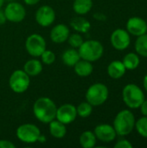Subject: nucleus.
I'll return each instance as SVG.
<instances>
[{
    "mask_svg": "<svg viewBox=\"0 0 147 148\" xmlns=\"http://www.w3.org/2000/svg\"><path fill=\"white\" fill-rule=\"evenodd\" d=\"M56 111V105L49 97H40L33 105V113L35 117L39 121L45 124H49L55 119Z\"/></svg>",
    "mask_w": 147,
    "mask_h": 148,
    "instance_id": "f257e3e1",
    "label": "nucleus"
},
{
    "mask_svg": "<svg viewBox=\"0 0 147 148\" xmlns=\"http://www.w3.org/2000/svg\"><path fill=\"white\" fill-rule=\"evenodd\" d=\"M134 114L128 109L121 110L117 114L113 121V128L117 135L126 136L130 134L135 127Z\"/></svg>",
    "mask_w": 147,
    "mask_h": 148,
    "instance_id": "f03ea898",
    "label": "nucleus"
},
{
    "mask_svg": "<svg viewBox=\"0 0 147 148\" xmlns=\"http://www.w3.org/2000/svg\"><path fill=\"white\" fill-rule=\"evenodd\" d=\"M78 52L81 59L93 62L101 58L104 53V47L97 40H88L83 42L78 48Z\"/></svg>",
    "mask_w": 147,
    "mask_h": 148,
    "instance_id": "7ed1b4c3",
    "label": "nucleus"
},
{
    "mask_svg": "<svg viewBox=\"0 0 147 148\" xmlns=\"http://www.w3.org/2000/svg\"><path fill=\"white\" fill-rule=\"evenodd\" d=\"M122 98L125 104L132 109L139 108L145 101L143 90L136 84L129 83L125 86L122 91Z\"/></svg>",
    "mask_w": 147,
    "mask_h": 148,
    "instance_id": "20e7f679",
    "label": "nucleus"
},
{
    "mask_svg": "<svg viewBox=\"0 0 147 148\" xmlns=\"http://www.w3.org/2000/svg\"><path fill=\"white\" fill-rule=\"evenodd\" d=\"M107 87L101 82L91 85L86 92V100L93 107H98L105 103L108 98Z\"/></svg>",
    "mask_w": 147,
    "mask_h": 148,
    "instance_id": "39448f33",
    "label": "nucleus"
},
{
    "mask_svg": "<svg viewBox=\"0 0 147 148\" xmlns=\"http://www.w3.org/2000/svg\"><path fill=\"white\" fill-rule=\"evenodd\" d=\"M30 80L29 75H27L24 70L16 69L10 76L9 85L11 90L16 94L24 93L29 87Z\"/></svg>",
    "mask_w": 147,
    "mask_h": 148,
    "instance_id": "423d86ee",
    "label": "nucleus"
},
{
    "mask_svg": "<svg viewBox=\"0 0 147 148\" xmlns=\"http://www.w3.org/2000/svg\"><path fill=\"white\" fill-rule=\"evenodd\" d=\"M16 137L19 140L27 144H33L37 142L41 131L34 124L25 123L19 126L16 129Z\"/></svg>",
    "mask_w": 147,
    "mask_h": 148,
    "instance_id": "0eeeda50",
    "label": "nucleus"
},
{
    "mask_svg": "<svg viewBox=\"0 0 147 148\" xmlns=\"http://www.w3.org/2000/svg\"><path fill=\"white\" fill-rule=\"evenodd\" d=\"M25 49L31 56L39 57L46 49V41L41 35L32 34L25 41Z\"/></svg>",
    "mask_w": 147,
    "mask_h": 148,
    "instance_id": "6e6552de",
    "label": "nucleus"
},
{
    "mask_svg": "<svg viewBox=\"0 0 147 148\" xmlns=\"http://www.w3.org/2000/svg\"><path fill=\"white\" fill-rule=\"evenodd\" d=\"M6 19L12 23H20L26 16V10L23 5L16 2L8 3L4 9Z\"/></svg>",
    "mask_w": 147,
    "mask_h": 148,
    "instance_id": "1a4fd4ad",
    "label": "nucleus"
},
{
    "mask_svg": "<svg viewBox=\"0 0 147 148\" xmlns=\"http://www.w3.org/2000/svg\"><path fill=\"white\" fill-rule=\"evenodd\" d=\"M112 46L117 50H124L126 49L131 43L130 34L127 30L123 29H115L110 37Z\"/></svg>",
    "mask_w": 147,
    "mask_h": 148,
    "instance_id": "9d476101",
    "label": "nucleus"
},
{
    "mask_svg": "<svg viewBox=\"0 0 147 148\" xmlns=\"http://www.w3.org/2000/svg\"><path fill=\"white\" fill-rule=\"evenodd\" d=\"M35 18L40 26L48 27L55 22V12L52 7L49 5H42L36 10Z\"/></svg>",
    "mask_w": 147,
    "mask_h": 148,
    "instance_id": "9b49d317",
    "label": "nucleus"
},
{
    "mask_svg": "<svg viewBox=\"0 0 147 148\" xmlns=\"http://www.w3.org/2000/svg\"><path fill=\"white\" fill-rule=\"evenodd\" d=\"M77 117L76 107L73 104H63L61 107L57 108L56 117L55 119L65 125L70 124L75 121Z\"/></svg>",
    "mask_w": 147,
    "mask_h": 148,
    "instance_id": "f8f14e48",
    "label": "nucleus"
},
{
    "mask_svg": "<svg viewBox=\"0 0 147 148\" xmlns=\"http://www.w3.org/2000/svg\"><path fill=\"white\" fill-rule=\"evenodd\" d=\"M94 133L99 140L105 143H110L113 141L117 136L113 127L108 124H100L96 126Z\"/></svg>",
    "mask_w": 147,
    "mask_h": 148,
    "instance_id": "ddd939ff",
    "label": "nucleus"
},
{
    "mask_svg": "<svg viewBox=\"0 0 147 148\" xmlns=\"http://www.w3.org/2000/svg\"><path fill=\"white\" fill-rule=\"evenodd\" d=\"M126 30L129 34L135 36L144 35L147 32L146 21L139 16H133L126 23Z\"/></svg>",
    "mask_w": 147,
    "mask_h": 148,
    "instance_id": "4468645a",
    "label": "nucleus"
},
{
    "mask_svg": "<svg viewBox=\"0 0 147 148\" xmlns=\"http://www.w3.org/2000/svg\"><path fill=\"white\" fill-rule=\"evenodd\" d=\"M70 35L69 29L63 23L56 24L50 31V39L55 43H62L66 42Z\"/></svg>",
    "mask_w": 147,
    "mask_h": 148,
    "instance_id": "2eb2a0df",
    "label": "nucleus"
},
{
    "mask_svg": "<svg viewBox=\"0 0 147 148\" xmlns=\"http://www.w3.org/2000/svg\"><path fill=\"white\" fill-rule=\"evenodd\" d=\"M126 69L121 61H113L107 67V74L113 79H120L126 74Z\"/></svg>",
    "mask_w": 147,
    "mask_h": 148,
    "instance_id": "dca6fc26",
    "label": "nucleus"
},
{
    "mask_svg": "<svg viewBox=\"0 0 147 148\" xmlns=\"http://www.w3.org/2000/svg\"><path fill=\"white\" fill-rule=\"evenodd\" d=\"M75 72L77 75L81 77H87L93 73L94 67L91 62L81 59L74 66Z\"/></svg>",
    "mask_w": 147,
    "mask_h": 148,
    "instance_id": "f3484780",
    "label": "nucleus"
},
{
    "mask_svg": "<svg viewBox=\"0 0 147 148\" xmlns=\"http://www.w3.org/2000/svg\"><path fill=\"white\" fill-rule=\"evenodd\" d=\"M23 70L29 76L38 75L42 71V62L37 59H30L25 62L23 66Z\"/></svg>",
    "mask_w": 147,
    "mask_h": 148,
    "instance_id": "a211bd4d",
    "label": "nucleus"
},
{
    "mask_svg": "<svg viewBox=\"0 0 147 148\" xmlns=\"http://www.w3.org/2000/svg\"><path fill=\"white\" fill-rule=\"evenodd\" d=\"M49 124V134L54 138L62 139L66 135L67 128L65 124H63L62 122L55 119Z\"/></svg>",
    "mask_w": 147,
    "mask_h": 148,
    "instance_id": "6ab92c4d",
    "label": "nucleus"
},
{
    "mask_svg": "<svg viewBox=\"0 0 147 148\" xmlns=\"http://www.w3.org/2000/svg\"><path fill=\"white\" fill-rule=\"evenodd\" d=\"M70 25L75 30L81 33H87L91 28V23L89 21L81 16H75L72 18L70 21Z\"/></svg>",
    "mask_w": 147,
    "mask_h": 148,
    "instance_id": "aec40b11",
    "label": "nucleus"
},
{
    "mask_svg": "<svg viewBox=\"0 0 147 148\" xmlns=\"http://www.w3.org/2000/svg\"><path fill=\"white\" fill-rule=\"evenodd\" d=\"M62 60L66 66L74 67L75 63L79 60H81V56L79 55L78 50L73 48V49H68L66 51H64L62 56Z\"/></svg>",
    "mask_w": 147,
    "mask_h": 148,
    "instance_id": "412c9836",
    "label": "nucleus"
},
{
    "mask_svg": "<svg viewBox=\"0 0 147 148\" xmlns=\"http://www.w3.org/2000/svg\"><path fill=\"white\" fill-rule=\"evenodd\" d=\"M92 7V0H75L73 3V10L78 15H85L88 13Z\"/></svg>",
    "mask_w": 147,
    "mask_h": 148,
    "instance_id": "4be33fe9",
    "label": "nucleus"
},
{
    "mask_svg": "<svg viewBox=\"0 0 147 148\" xmlns=\"http://www.w3.org/2000/svg\"><path fill=\"white\" fill-rule=\"evenodd\" d=\"M97 138L94 132L85 131L80 136V144L83 148H93L96 145Z\"/></svg>",
    "mask_w": 147,
    "mask_h": 148,
    "instance_id": "5701e85b",
    "label": "nucleus"
},
{
    "mask_svg": "<svg viewBox=\"0 0 147 148\" xmlns=\"http://www.w3.org/2000/svg\"><path fill=\"white\" fill-rule=\"evenodd\" d=\"M122 62L126 69L133 70L139 67V65L140 63V59L136 53L131 52V53L126 54L124 56Z\"/></svg>",
    "mask_w": 147,
    "mask_h": 148,
    "instance_id": "b1692460",
    "label": "nucleus"
},
{
    "mask_svg": "<svg viewBox=\"0 0 147 148\" xmlns=\"http://www.w3.org/2000/svg\"><path fill=\"white\" fill-rule=\"evenodd\" d=\"M135 49L137 54L141 56L147 57V34L138 36L135 42Z\"/></svg>",
    "mask_w": 147,
    "mask_h": 148,
    "instance_id": "393cba45",
    "label": "nucleus"
},
{
    "mask_svg": "<svg viewBox=\"0 0 147 148\" xmlns=\"http://www.w3.org/2000/svg\"><path fill=\"white\" fill-rule=\"evenodd\" d=\"M76 110H77V115H79L81 118H87L91 115L93 112V106L88 101H83L78 105Z\"/></svg>",
    "mask_w": 147,
    "mask_h": 148,
    "instance_id": "a878e982",
    "label": "nucleus"
},
{
    "mask_svg": "<svg viewBox=\"0 0 147 148\" xmlns=\"http://www.w3.org/2000/svg\"><path fill=\"white\" fill-rule=\"evenodd\" d=\"M135 127L140 136L147 139V116H143L135 121Z\"/></svg>",
    "mask_w": 147,
    "mask_h": 148,
    "instance_id": "bb28decb",
    "label": "nucleus"
},
{
    "mask_svg": "<svg viewBox=\"0 0 147 148\" xmlns=\"http://www.w3.org/2000/svg\"><path fill=\"white\" fill-rule=\"evenodd\" d=\"M68 43L70 44V46L74 49H78L84 42L82 36L78 33L70 34L68 38Z\"/></svg>",
    "mask_w": 147,
    "mask_h": 148,
    "instance_id": "cd10ccee",
    "label": "nucleus"
},
{
    "mask_svg": "<svg viewBox=\"0 0 147 148\" xmlns=\"http://www.w3.org/2000/svg\"><path fill=\"white\" fill-rule=\"evenodd\" d=\"M41 60L42 62V63L46 64V65H51L55 62V55L53 51L49 50V49H45L43 51V53L41 55Z\"/></svg>",
    "mask_w": 147,
    "mask_h": 148,
    "instance_id": "c85d7f7f",
    "label": "nucleus"
},
{
    "mask_svg": "<svg viewBox=\"0 0 147 148\" xmlns=\"http://www.w3.org/2000/svg\"><path fill=\"white\" fill-rule=\"evenodd\" d=\"M133 147L132 143L127 140H120L114 145L115 148H133Z\"/></svg>",
    "mask_w": 147,
    "mask_h": 148,
    "instance_id": "c756f323",
    "label": "nucleus"
},
{
    "mask_svg": "<svg viewBox=\"0 0 147 148\" xmlns=\"http://www.w3.org/2000/svg\"><path fill=\"white\" fill-rule=\"evenodd\" d=\"M16 146L10 140H0V148H15Z\"/></svg>",
    "mask_w": 147,
    "mask_h": 148,
    "instance_id": "7c9ffc66",
    "label": "nucleus"
},
{
    "mask_svg": "<svg viewBox=\"0 0 147 148\" xmlns=\"http://www.w3.org/2000/svg\"><path fill=\"white\" fill-rule=\"evenodd\" d=\"M139 108H140V111H141L142 114L144 116H147V100H145L143 101V103L141 104Z\"/></svg>",
    "mask_w": 147,
    "mask_h": 148,
    "instance_id": "2f4dec72",
    "label": "nucleus"
},
{
    "mask_svg": "<svg viewBox=\"0 0 147 148\" xmlns=\"http://www.w3.org/2000/svg\"><path fill=\"white\" fill-rule=\"evenodd\" d=\"M94 17L95 19H97V20H99V21H105L107 19L106 15L103 14V13H101V12H98V13L94 14Z\"/></svg>",
    "mask_w": 147,
    "mask_h": 148,
    "instance_id": "473e14b6",
    "label": "nucleus"
},
{
    "mask_svg": "<svg viewBox=\"0 0 147 148\" xmlns=\"http://www.w3.org/2000/svg\"><path fill=\"white\" fill-rule=\"evenodd\" d=\"M6 21H7V19H6L4 11L3 10H1V9H0V25L4 24Z\"/></svg>",
    "mask_w": 147,
    "mask_h": 148,
    "instance_id": "72a5a7b5",
    "label": "nucleus"
},
{
    "mask_svg": "<svg viewBox=\"0 0 147 148\" xmlns=\"http://www.w3.org/2000/svg\"><path fill=\"white\" fill-rule=\"evenodd\" d=\"M23 1L28 5H35L40 2V0H23Z\"/></svg>",
    "mask_w": 147,
    "mask_h": 148,
    "instance_id": "f704fd0d",
    "label": "nucleus"
},
{
    "mask_svg": "<svg viewBox=\"0 0 147 148\" xmlns=\"http://www.w3.org/2000/svg\"><path fill=\"white\" fill-rule=\"evenodd\" d=\"M46 140H47L46 136H45V135H43V134H42L39 135L38 140H37V141H38V142H40V143H45V142H46Z\"/></svg>",
    "mask_w": 147,
    "mask_h": 148,
    "instance_id": "c9c22d12",
    "label": "nucleus"
},
{
    "mask_svg": "<svg viewBox=\"0 0 147 148\" xmlns=\"http://www.w3.org/2000/svg\"><path fill=\"white\" fill-rule=\"evenodd\" d=\"M143 86H144V88L146 89V91L147 92V75H145V77L143 79Z\"/></svg>",
    "mask_w": 147,
    "mask_h": 148,
    "instance_id": "e433bc0d",
    "label": "nucleus"
},
{
    "mask_svg": "<svg viewBox=\"0 0 147 148\" xmlns=\"http://www.w3.org/2000/svg\"><path fill=\"white\" fill-rule=\"evenodd\" d=\"M3 3H4V0H0V9H1L2 6L3 5Z\"/></svg>",
    "mask_w": 147,
    "mask_h": 148,
    "instance_id": "4c0bfd02",
    "label": "nucleus"
},
{
    "mask_svg": "<svg viewBox=\"0 0 147 148\" xmlns=\"http://www.w3.org/2000/svg\"><path fill=\"white\" fill-rule=\"evenodd\" d=\"M146 23H147V20H146Z\"/></svg>",
    "mask_w": 147,
    "mask_h": 148,
    "instance_id": "58836bf2",
    "label": "nucleus"
}]
</instances>
